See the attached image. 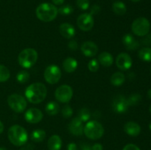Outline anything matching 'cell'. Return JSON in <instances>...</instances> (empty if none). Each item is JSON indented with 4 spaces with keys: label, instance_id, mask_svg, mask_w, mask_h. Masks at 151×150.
<instances>
[{
    "label": "cell",
    "instance_id": "cell-1",
    "mask_svg": "<svg viewBox=\"0 0 151 150\" xmlns=\"http://www.w3.org/2000/svg\"><path fill=\"white\" fill-rule=\"evenodd\" d=\"M47 90L45 85L41 82L31 84L25 91L26 98L32 104H39L45 99Z\"/></svg>",
    "mask_w": 151,
    "mask_h": 150
},
{
    "label": "cell",
    "instance_id": "cell-2",
    "mask_svg": "<svg viewBox=\"0 0 151 150\" xmlns=\"http://www.w3.org/2000/svg\"><path fill=\"white\" fill-rule=\"evenodd\" d=\"M9 141L16 146H22L27 143L28 135L26 129L20 125H13L8 129Z\"/></svg>",
    "mask_w": 151,
    "mask_h": 150
},
{
    "label": "cell",
    "instance_id": "cell-3",
    "mask_svg": "<svg viewBox=\"0 0 151 150\" xmlns=\"http://www.w3.org/2000/svg\"><path fill=\"white\" fill-rule=\"evenodd\" d=\"M58 8L50 3H42L37 7L35 13L40 21L50 22L54 20L58 15Z\"/></svg>",
    "mask_w": 151,
    "mask_h": 150
},
{
    "label": "cell",
    "instance_id": "cell-4",
    "mask_svg": "<svg viewBox=\"0 0 151 150\" xmlns=\"http://www.w3.org/2000/svg\"><path fill=\"white\" fill-rule=\"evenodd\" d=\"M38 60V53L34 49L27 48L22 50L19 54L18 60L22 67L29 69L32 67Z\"/></svg>",
    "mask_w": 151,
    "mask_h": 150
},
{
    "label": "cell",
    "instance_id": "cell-5",
    "mask_svg": "<svg viewBox=\"0 0 151 150\" xmlns=\"http://www.w3.org/2000/svg\"><path fill=\"white\" fill-rule=\"evenodd\" d=\"M83 133L91 140L100 139L104 134V128L97 121H90L84 126Z\"/></svg>",
    "mask_w": 151,
    "mask_h": 150
},
{
    "label": "cell",
    "instance_id": "cell-6",
    "mask_svg": "<svg viewBox=\"0 0 151 150\" xmlns=\"http://www.w3.org/2000/svg\"><path fill=\"white\" fill-rule=\"evenodd\" d=\"M131 29L137 36L143 37L149 33L150 29V21L145 17H139L134 21Z\"/></svg>",
    "mask_w": 151,
    "mask_h": 150
},
{
    "label": "cell",
    "instance_id": "cell-7",
    "mask_svg": "<svg viewBox=\"0 0 151 150\" xmlns=\"http://www.w3.org/2000/svg\"><path fill=\"white\" fill-rule=\"evenodd\" d=\"M8 105L12 110L16 113H22L26 109L27 103V100L19 94H11L7 98Z\"/></svg>",
    "mask_w": 151,
    "mask_h": 150
},
{
    "label": "cell",
    "instance_id": "cell-8",
    "mask_svg": "<svg viewBox=\"0 0 151 150\" xmlns=\"http://www.w3.org/2000/svg\"><path fill=\"white\" fill-rule=\"evenodd\" d=\"M44 76L45 80L49 84H56L59 82L61 77V71L58 66L55 65H50L47 66L44 71Z\"/></svg>",
    "mask_w": 151,
    "mask_h": 150
},
{
    "label": "cell",
    "instance_id": "cell-9",
    "mask_svg": "<svg viewBox=\"0 0 151 150\" xmlns=\"http://www.w3.org/2000/svg\"><path fill=\"white\" fill-rule=\"evenodd\" d=\"M73 96L72 88L68 85H63L59 86L55 92L56 99L62 103H67L72 99Z\"/></svg>",
    "mask_w": 151,
    "mask_h": 150
},
{
    "label": "cell",
    "instance_id": "cell-10",
    "mask_svg": "<svg viewBox=\"0 0 151 150\" xmlns=\"http://www.w3.org/2000/svg\"><path fill=\"white\" fill-rule=\"evenodd\" d=\"M111 107L115 113H124L128 110L129 104H128V99L125 96L118 94L113 99Z\"/></svg>",
    "mask_w": 151,
    "mask_h": 150
},
{
    "label": "cell",
    "instance_id": "cell-11",
    "mask_svg": "<svg viewBox=\"0 0 151 150\" xmlns=\"http://www.w3.org/2000/svg\"><path fill=\"white\" fill-rule=\"evenodd\" d=\"M94 18L90 13H83L78 16L77 24L83 31H89L94 26Z\"/></svg>",
    "mask_w": 151,
    "mask_h": 150
},
{
    "label": "cell",
    "instance_id": "cell-12",
    "mask_svg": "<svg viewBox=\"0 0 151 150\" xmlns=\"http://www.w3.org/2000/svg\"><path fill=\"white\" fill-rule=\"evenodd\" d=\"M132 59L127 53H120L116 59V65L122 71H126L132 66Z\"/></svg>",
    "mask_w": 151,
    "mask_h": 150
},
{
    "label": "cell",
    "instance_id": "cell-13",
    "mask_svg": "<svg viewBox=\"0 0 151 150\" xmlns=\"http://www.w3.org/2000/svg\"><path fill=\"white\" fill-rule=\"evenodd\" d=\"M25 120L30 124H37L41 121L43 119V113L37 108L28 109L24 115Z\"/></svg>",
    "mask_w": 151,
    "mask_h": 150
},
{
    "label": "cell",
    "instance_id": "cell-14",
    "mask_svg": "<svg viewBox=\"0 0 151 150\" xmlns=\"http://www.w3.org/2000/svg\"><path fill=\"white\" fill-rule=\"evenodd\" d=\"M69 132L71 134L73 135H76V136H80L82 135L83 133V122L81 119L78 117L74 118L71 122L69 123Z\"/></svg>",
    "mask_w": 151,
    "mask_h": 150
},
{
    "label": "cell",
    "instance_id": "cell-15",
    "mask_svg": "<svg viewBox=\"0 0 151 150\" xmlns=\"http://www.w3.org/2000/svg\"><path fill=\"white\" fill-rule=\"evenodd\" d=\"M81 51L86 57H91L95 56L98 52V47L97 44L91 41L84 42L81 46Z\"/></svg>",
    "mask_w": 151,
    "mask_h": 150
},
{
    "label": "cell",
    "instance_id": "cell-16",
    "mask_svg": "<svg viewBox=\"0 0 151 150\" xmlns=\"http://www.w3.org/2000/svg\"><path fill=\"white\" fill-rule=\"evenodd\" d=\"M122 44L128 50H136L139 46V43L131 34H125L122 37Z\"/></svg>",
    "mask_w": 151,
    "mask_h": 150
},
{
    "label": "cell",
    "instance_id": "cell-17",
    "mask_svg": "<svg viewBox=\"0 0 151 150\" xmlns=\"http://www.w3.org/2000/svg\"><path fill=\"white\" fill-rule=\"evenodd\" d=\"M59 31H60V35L66 39H70L73 38L76 32L75 27L69 23H63L60 24Z\"/></svg>",
    "mask_w": 151,
    "mask_h": 150
},
{
    "label": "cell",
    "instance_id": "cell-18",
    "mask_svg": "<svg viewBox=\"0 0 151 150\" xmlns=\"http://www.w3.org/2000/svg\"><path fill=\"white\" fill-rule=\"evenodd\" d=\"M124 130L130 136H138L141 132V126L134 121H128L124 126Z\"/></svg>",
    "mask_w": 151,
    "mask_h": 150
},
{
    "label": "cell",
    "instance_id": "cell-19",
    "mask_svg": "<svg viewBox=\"0 0 151 150\" xmlns=\"http://www.w3.org/2000/svg\"><path fill=\"white\" fill-rule=\"evenodd\" d=\"M49 150H60L62 147V140L58 135L50 137L47 142Z\"/></svg>",
    "mask_w": 151,
    "mask_h": 150
},
{
    "label": "cell",
    "instance_id": "cell-20",
    "mask_svg": "<svg viewBox=\"0 0 151 150\" xmlns=\"http://www.w3.org/2000/svg\"><path fill=\"white\" fill-rule=\"evenodd\" d=\"M98 62L105 67H109L113 64V56L108 51H103V52L100 53L99 55Z\"/></svg>",
    "mask_w": 151,
    "mask_h": 150
},
{
    "label": "cell",
    "instance_id": "cell-21",
    "mask_svg": "<svg viewBox=\"0 0 151 150\" xmlns=\"http://www.w3.org/2000/svg\"><path fill=\"white\" fill-rule=\"evenodd\" d=\"M78 67V61L73 57H67L63 62V68L65 71L72 73L75 71Z\"/></svg>",
    "mask_w": 151,
    "mask_h": 150
},
{
    "label": "cell",
    "instance_id": "cell-22",
    "mask_svg": "<svg viewBox=\"0 0 151 150\" xmlns=\"http://www.w3.org/2000/svg\"><path fill=\"white\" fill-rule=\"evenodd\" d=\"M111 82L113 85L116 87H119L122 85L125 81V76L121 72H115L112 74L110 79Z\"/></svg>",
    "mask_w": 151,
    "mask_h": 150
},
{
    "label": "cell",
    "instance_id": "cell-23",
    "mask_svg": "<svg viewBox=\"0 0 151 150\" xmlns=\"http://www.w3.org/2000/svg\"><path fill=\"white\" fill-rule=\"evenodd\" d=\"M112 10L115 14L118 16H123L126 13L127 7L126 5L122 1H116L112 5Z\"/></svg>",
    "mask_w": 151,
    "mask_h": 150
},
{
    "label": "cell",
    "instance_id": "cell-24",
    "mask_svg": "<svg viewBox=\"0 0 151 150\" xmlns=\"http://www.w3.org/2000/svg\"><path fill=\"white\" fill-rule=\"evenodd\" d=\"M46 138V132L43 129H35L31 134V139L35 143L42 142Z\"/></svg>",
    "mask_w": 151,
    "mask_h": 150
},
{
    "label": "cell",
    "instance_id": "cell-25",
    "mask_svg": "<svg viewBox=\"0 0 151 150\" xmlns=\"http://www.w3.org/2000/svg\"><path fill=\"white\" fill-rule=\"evenodd\" d=\"M45 110L47 114L50 116H55L58 113L59 110H60V107L58 103L55 102V101H50L46 105Z\"/></svg>",
    "mask_w": 151,
    "mask_h": 150
},
{
    "label": "cell",
    "instance_id": "cell-26",
    "mask_svg": "<svg viewBox=\"0 0 151 150\" xmlns=\"http://www.w3.org/2000/svg\"><path fill=\"white\" fill-rule=\"evenodd\" d=\"M139 57L140 60L145 62L151 61V48L150 47H144L141 49L138 53Z\"/></svg>",
    "mask_w": 151,
    "mask_h": 150
},
{
    "label": "cell",
    "instance_id": "cell-27",
    "mask_svg": "<svg viewBox=\"0 0 151 150\" xmlns=\"http://www.w3.org/2000/svg\"><path fill=\"white\" fill-rule=\"evenodd\" d=\"M10 76V72L6 66L0 65V82H6Z\"/></svg>",
    "mask_w": 151,
    "mask_h": 150
},
{
    "label": "cell",
    "instance_id": "cell-28",
    "mask_svg": "<svg viewBox=\"0 0 151 150\" xmlns=\"http://www.w3.org/2000/svg\"><path fill=\"white\" fill-rule=\"evenodd\" d=\"M78 118L82 121V122H86L87 121L89 120V119L91 118V113H90V110L88 108H83L81 109L78 112Z\"/></svg>",
    "mask_w": 151,
    "mask_h": 150
},
{
    "label": "cell",
    "instance_id": "cell-29",
    "mask_svg": "<svg viewBox=\"0 0 151 150\" xmlns=\"http://www.w3.org/2000/svg\"><path fill=\"white\" fill-rule=\"evenodd\" d=\"M127 99L129 106H135L139 104L142 100V96L139 94H133Z\"/></svg>",
    "mask_w": 151,
    "mask_h": 150
},
{
    "label": "cell",
    "instance_id": "cell-30",
    "mask_svg": "<svg viewBox=\"0 0 151 150\" xmlns=\"http://www.w3.org/2000/svg\"><path fill=\"white\" fill-rule=\"evenodd\" d=\"M29 79V74L27 71L23 70L19 71L16 75V79L19 83H25Z\"/></svg>",
    "mask_w": 151,
    "mask_h": 150
},
{
    "label": "cell",
    "instance_id": "cell-31",
    "mask_svg": "<svg viewBox=\"0 0 151 150\" xmlns=\"http://www.w3.org/2000/svg\"><path fill=\"white\" fill-rule=\"evenodd\" d=\"M58 12L60 14L63 15V16H68V15H70L73 12V7L69 5V4L62 6L60 8L58 9Z\"/></svg>",
    "mask_w": 151,
    "mask_h": 150
},
{
    "label": "cell",
    "instance_id": "cell-32",
    "mask_svg": "<svg viewBox=\"0 0 151 150\" xmlns=\"http://www.w3.org/2000/svg\"><path fill=\"white\" fill-rule=\"evenodd\" d=\"M100 65H99L98 60L96 59H92L90 60L88 63V69L91 72H96L98 71Z\"/></svg>",
    "mask_w": 151,
    "mask_h": 150
},
{
    "label": "cell",
    "instance_id": "cell-33",
    "mask_svg": "<svg viewBox=\"0 0 151 150\" xmlns=\"http://www.w3.org/2000/svg\"><path fill=\"white\" fill-rule=\"evenodd\" d=\"M61 113L63 117L66 118V119H68V118H70L72 116V115H73V110H72V108L70 106L68 105V104H66L62 108Z\"/></svg>",
    "mask_w": 151,
    "mask_h": 150
},
{
    "label": "cell",
    "instance_id": "cell-34",
    "mask_svg": "<svg viewBox=\"0 0 151 150\" xmlns=\"http://www.w3.org/2000/svg\"><path fill=\"white\" fill-rule=\"evenodd\" d=\"M76 4L78 8L81 10H86L89 7V1L88 0H76Z\"/></svg>",
    "mask_w": 151,
    "mask_h": 150
},
{
    "label": "cell",
    "instance_id": "cell-35",
    "mask_svg": "<svg viewBox=\"0 0 151 150\" xmlns=\"http://www.w3.org/2000/svg\"><path fill=\"white\" fill-rule=\"evenodd\" d=\"M141 43L145 46L151 45V33H148L145 35V38L142 39Z\"/></svg>",
    "mask_w": 151,
    "mask_h": 150
},
{
    "label": "cell",
    "instance_id": "cell-36",
    "mask_svg": "<svg viewBox=\"0 0 151 150\" xmlns=\"http://www.w3.org/2000/svg\"><path fill=\"white\" fill-rule=\"evenodd\" d=\"M100 11V6L97 5V4H94V5H93L92 7H91V10H90V14H91V16H93V15H96Z\"/></svg>",
    "mask_w": 151,
    "mask_h": 150
},
{
    "label": "cell",
    "instance_id": "cell-37",
    "mask_svg": "<svg viewBox=\"0 0 151 150\" xmlns=\"http://www.w3.org/2000/svg\"><path fill=\"white\" fill-rule=\"evenodd\" d=\"M68 46H69V48L70 49L76 50L78 47V42H77L76 41H75V40H72V41H69V44H68Z\"/></svg>",
    "mask_w": 151,
    "mask_h": 150
},
{
    "label": "cell",
    "instance_id": "cell-38",
    "mask_svg": "<svg viewBox=\"0 0 151 150\" xmlns=\"http://www.w3.org/2000/svg\"><path fill=\"white\" fill-rule=\"evenodd\" d=\"M122 150H140V149L135 144H129L125 146V147H124Z\"/></svg>",
    "mask_w": 151,
    "mask_h": 150
},
{
    "label": "cell",
    "instance_id": "cell-39",
    "mask_svg": "<svg viewBox=\"0 0 151 150\" xmlns=\"http://www.w3.org/2000/svg\"><path fill=\"white\" fill-rule=\"evenodd\" d=\"M67 150H79L75 143H70L67 146Z\"/></svg>",
    "mask_w": 151,
    "mask_h": 150
},
{
    "label": "cell",
    "instance_id": "cell-40",
    "mask_svg": "<svg viewBox=\"0 0 151 150\" xmlns=\"http://www.w3.org/2000/svg\"><path fill=\"white\" fill-rule=\"evenodd\" d=\"M103 147L100 144H94L91 146V150H103Z\"/></svg>",
    "mask_w": 151,
    "mask_h": 150
},
{
    "label": "cell",
    "instance_id": "cell-41",
    "mask_svg": "<svg viewBox=\"0 0 151 150\" xmlns=\"http://www.w3.org/2000/svg\"><path fill=\"white\" fill-rule=\"evenodd\" d=\"M81 150H91V147L87 144H83L81 146Z\"/></svg>",
    "mask_w": 151,
    "mask_h": 150
},
{
    "label": "cell",
    "instance_id": "cell-42",
    "mask_svg": "<svg viewBox=\"0 0 151 150\" xmlns=\"http://www.w3.org/2000/svg\"><path fill=\"white\" fill-rule=\"evenodd\" d=\"M53 3H54L55 5H61L64 2V0H52Z\"/></svg>",
    "mask_w": 151,
    "mask_h": 150
},
{
    "label": "cell",
    "instance_id": "cell-43",
    "mask_svg": "<svg viewBox=\"0 0 151 150\" xmlns=\"http://www.w3.org/2000/svg\"><path fill=\"white\" fill-rule=\"evenodd\" d=\"M4 131V124H2V122L0 121V134H1Z\"/></svg>",
    "mask_w": 151,
    "mask_h": 150
},
{
    "label": "cell",
    "instance_id": "cell-44",
    "mask_svg": "<svg viewBox=\"0 0 151 150\" xmlns=\"http://www.w3.org/2000/svg\"><path fill=\"white\" fill-rule=\"evenodd\" d=\"M147 97H148V99H151V89L148 90V91H147Z\"/></svg>",
    "mask_w": 151,
    "mask_h": 150
},
{
    "label": "cell",
    "instance_id": "cell-45",
    "mask_svg": "<svg viewBox=\"0 0 151 150\" xmlns=\"http://www.w3.org/2000/svg\"><path fill=\"white\" fill-rule=\"evenodd\" d=\"M131 1H133V2H138V1H139L140 0H131Z\"/></svg>",
    "mask_w": 151,
    "mask_h": 150
},
{
    "label": "cell",
    "instance_id": "cell-46",
    "mask_svg": "<svg viewBox=\"0 0 151 150\" xmlns=\"http://www.w3.org/2000/svg\"><path fill=\"white\" fill-rule=\"evenodd\" d=\"M0 150H7L4 147H0Z\"/></svg>",
    "mask_w": 151,
    "mask_h": 150
},
{
    "label": "cell",
    "instance_id": "cell-47",
    "mask_svg": "<svg viewBox=\"0 0 151 150\" xmlns=\"http://www.w3.org/2000/svg\"><path fill=\"white\" fill-rule=\"evenodd\" d=\"M149 129H150V130L151 131V121L150 122V124H149Z\"/></svg>",
    "mask_w": 151,
    "mask_h": 150
},
{
    "label": "cell",
    "instance_id": "cell-48",
    "mask_svg": "<svg viewBox=\"0 0 151 150\" xmlns=\"http://www.w3.org/2000/svg\"><path fill=\"white\" fill-rule=\"evenodd\" d=\"M149 111H150V114H151V104H150V107H149Z\"/></svg>",
    "mask_w": 151,
    "mask_h": 150
},
{
    "label": "cell",
    "instance_id": "cell-49",
    "mask_svg": "<svg viewBox=\"0 0 151 150\" xmlns=\"http://www.w3.org/2000/svg\"><path fill=\"white\" fill-rule=\"evenodd\" d=\"M150 72H151V66H150Z\"/></svg>",
    "mask_w": 151,
    "mask_h": 150
},
{
    "label": "cell",
    "instance_id": "cell-50",
    "mask_svg": "<svg viewBox=\"0 0 151 150\" xmlns=\"http://www.w3.org/2000/svg\"><path fill=\"white\" fill-rule=\"evenodd\" d=\"M150 150H151V149H150Z\"/></svg>",
    "mask_w": 151,
    "mask_h": 150
}]
</instances>
